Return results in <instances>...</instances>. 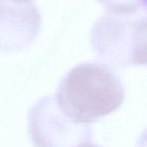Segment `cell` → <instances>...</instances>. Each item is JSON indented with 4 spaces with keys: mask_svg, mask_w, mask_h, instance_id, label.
<instances>
[{
    "mask_svg": "<svg viewBox=\"0 0 147 147\" xmlns=\"http://www.w3.org/2000/svg\"><path fill=\"white\" fill-rule=\"evenodd\" d=\"M29 133L36 147H77L90 142V125L69 119L59 108L54 96H46L36 102L28 116Z\"/></svg>",
    "mask_w": 147,
    "mask_h": 147,
    "instance_id": "cell-3",
    "label": "cell"
},
{
    "mask_svg": "<svg viewBox=\"0 0 147 147\" xmlns=\"http://www.w3.org/2000/svg\"><path fill=\"white\" fill-rule=\"evenodd\" d=\"M90 42L96 56L116 68L146 62V1L103 2Z\"/></svg>",
    "mask_w": 147,
    "mask_h": 147,
    "instance_id": "cell-2",
    "label": "cell"
},
{
    "mask_svg": "<svg viewBox=\"0 0 147 147\" xmlns=\"http://www.w3.org/2000/svg\"><path fill=\"white\" fill-rule=\"evenodd\" d=\"M54 97L69 119L90 125L122 105L125 88L110 66L101 62H86L71 68L63 77Z\"/></svg>",
    "mask_w": 147,
    "mask_h": 147,
    "instance_id": "cell-1",
    "label": "cell"
},
{
    "mask_svg": "<svg viewBox=\"0 0 147 147\" xmlns=\"http://www.w3.org/2000/svg\"><path fill=\"white\" fill-rule=\"evenodd\" d=\"M77 147H100L95 144H91L90 142H86V143H84V144H81L79 146H78Z\"/></svg>",
    "mask_w": 147,
    "mask_h": 147,
    "instance_id": "cell-5",
    "label": "cell"
},
{
    "mask_svg": "<svg viewBox=\"0 0 147 147\" xmlns=\"http://www.w3.org/2000/svg\"><path fill=\"white\" fill-rule=\"evenodd\" d=\"M40 12L33 2L0 1V50L28 47L37 36Z\"/></svg>",
    "mask_w": 147,
    "mask_h": 147,
    "instance_id": "cell-4",
    "label": "cell"
}]
</instances>
